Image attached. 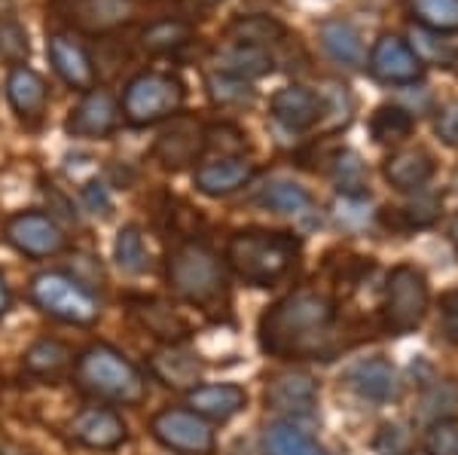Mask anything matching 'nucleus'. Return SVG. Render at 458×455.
I'll list each match as a JSON object with an SVG mask.
<instances>
[{"label": "nucleus", "mask_w": 458, "mask_h": 455, "mask_svg": "<svg viewBox=\"0 0 458 455\" xmlns=\"http://www.w3.org/2000/svg\"><path fill=\"white\" fill-rule=\"evenodd\" d=\"M153 437L159 440L165 450L181 455H211L214 452V431L208 419L196 416L193 409L168 407L153 416L150 422Z\"/></svg>", "instance_id": "nucleus-8"}, {"label": "nucleus", "mask_w": 458, "mask_h": 455, "mask_svg": "<svg viewBox=\"0 0 458 455\" xmlns=\"http://www.w3.org/2000/svg\"><path fill=\"white\" fill-rule=\"evenodd\" d=\"M250 178H254V165L242 156H224L217 163H205L196 168L193 183L202 196H211V199H224V196L239 193L242 187H248Z\"/></svg>", "instance_id": "nucleus-17"}, {"label": "nucleus", "mask_w": 458, "mask_h": 455, "mask_svg": "<svg viewBox=\"0 0 458 455\" xmlns=\"http://www.w3.org/2000/svg\"><path fill=\"white\" fill-rule=\"evenodd\" d=\"M376 455H412V437L403 422H386L373 440Z\"/></svg>", "instance_id": "nucleus-38"}, {"label": "nucleus", "mask_w": 458, "mask_h": 455, "mask_svg": "<svg viewBox=\"0 0 458 455\" xmlns=\"http://www.w3.org/2000/svg\"><path fill=\"white\" fill-rule=\"evenodd\" d=\"M412 129H416V116L397 105H382L370 120V131L379 144L403 141V138L412 135Z\"/></svg>", "instance_id": "nucleus-33"}, {"label": "nucleus", "mask_w": 458, "mask_h": 455, "mask_svg": "<svg viewBox=\"0 0 458 455\" xmlns=\"http://www.w3.org/2000/svg\"><path fill=\"white\" fill-rule=\"evenodd\" d=\"M6 309H10V288H6L4 275H0V315H4Z\"/></svg>", "instance_id": "nucleus-43"}, {"label": "nucleus", "mask_w": 458, "mask_h": 455, "mask_svg": "<svg viewBox=\"0 0 458 455\" xmlns=\"http://www.w3.org/2000/svg\"><path fill=\"white\" fill-rule=\"evenodd\" d=\"M193 25L183 19H159L153 25H147L141 31V46L147 49L150 55H165V53H174V49L187 46L193 40Z\"/></svg>", "instance_id": "nucleus-28"}, {"label": "nucleus", "mask_w": 458, "mask_h": 455, "mask_svg": "<svg viewBox=\"0 0 458 455\" xmlns=\"http://www.w3.org/2000/svg\"><path fill=\"white\" fill-rule=\"evenodd\" d=\"M226 37L242 46H269L287 37V28L272 16H242L226 28Z\"/></svg>", "instance_id": "nucleus-29"}, {"label": "nucleus", "mask_w": 458, "mask_h": 455, "mask_svg": "<svg viewBox=\"0 0 458 455\" xmlns=\"http://www.w3.org/2000/svg\"><path fill=\"white\" fill-rule=\"evenodd\" d=\"M208 95L214 105H220V107H242L254 101V86H250L248 80L229 77V73H211Z\"/></svg>", "instance_id": "nucleus-35"}, {"label": "nucleus", "mask_w": 458, "mask_h": 455, "mask_svg": "<svg viewBox=\"0 0 458 455\" xmlns=\"http://www.w3.org/2000/svg\"><path fill=\"white\" fill-rule=\"evenodd\" d=\"M449 241H453V248L458 251V211L453 215V220H449Z\"/></svg>", "instance_id": "nucleus-44"}, {"label": "nucleus", "mask_w": 458, "mask_h": 455, "mask_svg": "<svg viewBox=\"0 0 458 455\" xmlns=\"http://www.w3.org/2000/svg\"><path fill=\"white\" fill-rule=\"evenodd\" d=\"M114 260L123 273L129 275H141L150 269V254H147V245H144V236L138 226H123L116 232V241H114Z\"/></svg>", "instance_id": "nucleus-31"}, {"label": "nucleus", "mask_w": 458, "mask_h": 455, "mask_svg": "<svg viewBox=\"0 0 458 455\" xmlns=\"http://www.w3.org/2000/svg\"><path fill=\"white\" fill-rule=\"evenodd\" d=\"M440 330L449 346H458V288L443 293L440 299Z\"/></svg>", "instance_id": "nucleus-40"}, {"label": "nucleus", "mask_w": 458, "mask_h": 455, "mask_svg": "<svg viewBox=\"0 0 458 455\" xmlns=\"http://www.w3.org/2000/svg\"><path fill=\"white\" fill-rule=\"evenodd\" d=\"M150 367L157 373V379H162V383L172 388H196L199 379H202V361H199V355L181 346H168L157 351L150 358Z\"/></svg>", "instance_id": "nucleus-23"}, {"label": "nucleus", "mask_w": 458, "mask_h": 455, "mask_svg": "<svg viewBox=\"0 0 458 455\" xmlns=\"http://www.w3.org/2000/svg\"><path fill=\"white\" fill-rule=\"evenodd\" d=\"M4 236L19 254L34 257V260H47L68 248L64 230L43 211H19V215L6 217Z\"/></svg>", "instance_id": "nucleus-9"}, {"label": "nucleus", "mask_w": 458, "mask_h": 455, "mask_svg": "<svg viewBox=\"0 0 458 455\" xmlns=\"http://www.w3.org/2000/svg\"><path fill=\"white\" fill-rule=\"evenodd\" d=\"M431 306V288L422 269L401 263L391 269L386 282V303H382V321L391 336L412 333L425 321Z\"/></svg>", "instance_id": "nucleus-7"}, {"label": "nucleus", "mask_w": 458, "mask_h": 455, "mask_svg": "<svg viewBox=\"0 0 458 455\" xmlns=\"http://www.w3.org/2000/svg\"><path fill=\"white\" fill-rule=\"evenodd\" d=\"M330 178H334V187L349 199H364L370 193V172H367V163L360 159V153L354 150H339L334 156V165H330Z\"/></svg>", "instance_id": "nucleus-27"}, {"label": "nucleus", "mask_w": 458, "mask_h": 455, "mask_svg": "<svg viewBox=\"0 0 458 455\" xmlns=\"http://www.w3.org/2000/svg\"><path fill=\"white\" fill-rule=\"evenodd\" d=\"M345 388H352L360 400L373 403H391L401 398V373L388 358H364V361L352 364L343 376Z\"/></svg>", "instance_id": "nucleus-12"}, {"label": "nucleus", "mask_w": 458, "mask_h": 455, "mask_svg": "<svg viewBox=\"0 0 458 455\" xmlns=\"http://www.w3.org/2000/svg\"><path fill=\"white\" fill-rule=\"evenodd\" d=\"M47 53H49V62L58 77L71 86V89H80V92H89L95 89V64L92 58L71 34H53L47 40Z\"/></svg>", "instance_id": "nucleus-16"}, {"label": "nucleus", "mask_w": 458, "mask_h": 455, "mask_svg": "<svg viewBox=\"0 0 458 455\" xmlns=\"http://www.w3.org/2000/svg\"><path fill=\"white\" fill-rule=\"evenodd\" d=\"M434 172H437V163H434V156L425 147H406V150L391 153L386 159V165H382L386 181L394 190H401V193H416V190H422L425 183L434 178Z\"/></svg>", "instance_id": "nucleus-19"}, {"label": "nucleus", "mask_w": 458, "mask_h": 455, "mask_svg": "<svg viewBox=\"0 0 458 455\" xmlns=\"http://www.w3.org/2000/svg\"><path fill=\"white\" fill-rule=\"evenodd\" d=\"M434 129L446 144L458 147V105H446L437 110V120H434Z\"/></svg>", "instance_id": "nucleus-42"}, {"label": "nucleus", "mask_w": 458, "mask_h": 455, "mask_svg": "<svg viewBox=\"0 0 458 455\" xmlns=\"http://www.w3.org/2000/svg\"><path fill=\"white\" fill-rule=\"evenodd\" d=\"M263 455H330L321 443L291 422H272L263 428Z\"/></svg>", "instance_id": "nucleus-26"}, {"label": "nucleus", "mask_w": 458, "mask_h": 455, "mask_svg": "<svg viewBox=\"0 0 458 455\" xmlns=\"http://www.w3.org/2000/svg\"><path fill=\"white\" fill-rule=\"evenodd\" d=\"M214 62H217L220 73H229V77H239V80L266 77V73H272V68H276L269 49H263V46H242V43H233V46L220 49Z\"/></svg>", "instance_id": "nucleus-25"}, {"label": "nucleus", "mask_w": 458, "mask_h": 455, "mask_svg": "<svg viewBox=\"0 0 458 455\" xmlns=\"http://www.w3.org/2000/svg\"><path fill=\"white\" fill-rule=\"evenodd\" d=\"M336 321V306L318 291H297L278 299L260 318V349L278 358L318 355Z\"/></svg>", "instance_id": "nucleus-1"}, {"label": "nucleus", "mask_w": 458, "mask_h": 455, "mask_svg": "<svg viewBox=\"0 0 458 455\" xmlns=\"http://www.w3.org/2000/svg\"><path fill=\"white\" fill-rule=\"evenodd\" d=\"M77 383L95 398L125 407H138L147 398L141 370L110 346H89L77 358Z\"/></svg>", "instance_id": "nucleus-3"}, {"label": "nucleus", "mask_w": 458, "mask_h": 455, "mask_svg": "<svg viewBox=\"0 0 458 455\" xmlns=\"http://www.w3.org/2000/svg\"><path fill=\"white\" fill-rule=\"evenodd\" d=\"M68 364H71V351L58 340L34 342L25 355V370L34 373V376H58Z\"/></svg>", "instance_id": "nucleus-34"}, {"label": "nucleus", "mask_w": 458, "mask_h": 455, "mask_svg": "<svg viewBox=\"0 0 458 455\" xmlns=\"http://www.w3.org/2000/svg\"><path fill=\"white\" fill-rule=\"evenodd\" d=\"M412 455H428V452H412Z\"/></svg>", "instance_id": "nucleus-45"}, {"label": "nucleus", "mask_w": 458, "mask_h": 455, "mask_svg": "<svg viewBox=\"0 0 458 455\" xmlns=\"http://www.w3.org/2000/svg\"><path fill=\"white\" fill-rule=\"evenodd\" d=\"M183 83L172 73L162 71H144L138 77L129 80L123 92V120L135 129L157 126V122L177 116V110L183 107Z\"/></svg>", "instance_id": "nucleus-5"}, {"label": "nucleus", "mask_w": 458, "mask_h": 455, "mask_svg": "<svg viewBox=\"0 0 458 455\" xmlns=\"http://www.w3.org/2000/svg\"><path fill=\"white\" fill-rule=\"evenodd\" d=\"M120 114L123 110H120V105H116L114 95L98 86V89L83 92L80 105L71 110L64 129H68V135H73V138L101 141V138L114 135V129L120 126Z\"/></svg>", "instance_id": "nucleus-11"}, {"label": "nucleus", "mask_w": 458, "mask_h": 455, "mask_svg": "<svg viewBox=\"0 0 458 455\" xmlns=\"http://www.w3.org/2000/svg\"><path fill=\"white\" fill-rule=\"evenodd\" d=\"M187 407L208 422H229L233 416H239L248 407V392L233 383L196 385L187 394Z\"/></svg>", "instance_id": "nucleus-18"}, {"label": "nucleus", "mask_w": 458, "mask_h": 455, "mask_svg": "<svg viewBox=\"0 0 458 455\" xmlns=\"http://www.w3.org/2000/svg\"><path fill=\"white\" fill-rule=\"evenodd\" d=\"M257 202L266 211H276V215H302V211L312 208V193L293 181H278L266 187V193Z\"/></svg>", "instance_id": "nucleus-32"}, {"label": "nucleus", "mask_w": 458, "mask_h": 455, "mask_svg": "<svg viewBox=\"0 0 458 455\" xmlns=\"http://www.w3.org/2000/svg\"><path fill=\"white\" fill-rule=\"evenodd\" d=\"M425 452L428 455H458V419L443 416L434 419L425 431Z\"/></svg>", "instance_id": "nucleus-37"}, {"label": "nucleus", "mask_w": 458, "mask_h": 455, "mask_svg": "<svg viewBox=\"0 0 458 455\" xmlns=\"http://www.w3.org/2000/svg\"><path fill=\"white\" fill-rule=\"evenodd\" d=\"M28 55H31V40H28L25 25L16 19H0V58L19 68Z\"/></svg>", "instance_id": "nucleus-36"}, {"label": "nucleus", "mask_w": 458, "mask_h": 455, "mask_svg": "<svg viewBox=\"0 0 458 455\" xmlns=\"http://www.w3.org/2000/svg\"><path fill=\"white\" fill-rule=\"evenodd\" d=\"M410 10L425 31L431 34L458 31V0H410Z\"/></svg>", "instance_id": "nucleus-30"}, {"label": "nucleus", "mask_w": 458, "mask_h": 455, "mask_svg": "<svg viewBox=\"0 0 458 455\" xmlns=\"http://www.w3.org/2000/svg\"><path fill=\"white\" fill-rule=\"evenodd\" d=\"M324 98L306 86H284L272 95L269 101V114L276 122H282L287 131H306L312 129L318 120L324 116Z\"/></svg>", "instance_id": "nucleus-15"}, {"label": "nucleus", "mask_w": 458, "mask_h": 455, "mask_svg": "<svg viewBox=\"0 0 458 455\" xmlns=\"http://www.w3.org/2000/svg\"><path fill=\"white\" fill-rule=\"evenodd\" d=\"M31 299L40 312H47L49 318L64 321V324H80L89 327L98 321L101 306L95 299V293L80 284L77 278L68 273H40L31 282Z\"/></svg>", "instance_id": "nucleus-6"}, {"label": "nucleus", "mask_w": 458, "mask_h": 455, "mask_svg": "<svg viewBox=\"0 0 458 455\" xmlns=\"http://www.w3.org/2000/svg\"><path fill=\"white\" fill-rule=\"evenodd\" d=\"M71 437L77 440L86 450H116V446L125 443L129 431H125V422L120 419V413H114L110 407H86L73 416L71 422Z\"/></svg>", "instance_id": "nucleus-13"}, {"label": "nucleus", "mask_w": 458, "mask_h": 455, "mask_svg": "<svg viewBox=\"0 0 458 455\" xmlns=\"http://www.w3.org/2000/svg\"><path fill=\"white\" fill-rule=\"evenodd\" d=\"M6 98H10L13 110L19 114V120L25 122H37L47 110V80L37 71H31L28 64H19V68H10V77H6Z\"/></svg>", "instance_id": "nucleus-20"}, {"label": "nucleus", "mask_w": 458, "mask_h": 455, "mask_svg": "<svg viewBox=\"0 0 458 455\" xmlns=\"http://www.w3.org/2000/svg\"><path fill=\"white\" fill-rule=\"evenodd\" d=\"M83 202L92 215H101L107 217L110 215V196H107V187L101 181H89L83 187Z\"/></svg>", "instance_id": "nucleus-41"}, {"label": "nucleus", "mask_w": 458, "mask_h": 455, "mask_svg": "<svg viewBox=\"0 0 458 455\" xmlns=\"http://www.w3.org/2000/svg\"><path fill=\"white\" fill-rule=\"evenodd\" d=\"M205 150V129L196 120H177L172 129H165L157 141V159L165 168H183L196 163V156Z\"/></svg>", "instance_id": "nucleus-21"}, {"label": "nucleus", "mask_w": 458, "mask_h": 455, "mask_svg": "<svg viewBox=\"0 0 458 455\" xmlns=\"http://www.w3.org/2000/svg\"><path fill=\"white\" fill-rule=\"evenodd\" d=\"M73 21L86 31H114L123 21L131 19L135 6L131 0H77L73 4Z\"/></svg>", "instance_id": "nucleus-24"}, {"label": "nucleus", "mask_w": 458, "mask_h": 455, "mask_svg": "<svg viewBox=\"0 0 458 455\" xmlns=\"http://www.w3.org/2000/svg\"><path fill=\"white\" fill-rule=\"evenodd\" d=\"M300 254V239L293 232L242 230L226 241V263L242 282L254 288H269L293 266Z\"/></svg>", "instance_id": "nucleus-2"}, {"label": "nucleus", "mask_w": 458, "mask_h": 455, "mask_svg": "<svg viewBox=\"0 0 458 455\" xmlns=\"http://www.w3.org/2000/svg\"><path fill=\"white\" fill-rule=\"evenodd\" d=\"M370 68L373 80L388 86H410L419 83L425 73V62L419 58L416 49L397 34H382L370 49Z\"/></svg>", "instance_id": "nucleus-10"}, {"label": "nucleus", "mask_w": 458, "mask_h": 455, "mask_svg": "<svg viewBox=\"0 0 458 455\" xmlns=\"http://www.w3.org/2000/svg\"><path fill=\"white\" fill-rule=\"evenodd\" d=\"M266 407L282 416H309L318 407V383L309 373H278L266 383Z\"/></svg>", "instance_id": "nucleus-14"}, {"label": "nucleus", "mask_w": 458, "mask_h": 455, "mask_svg": "<svg viewBox=\"0 0 458 455\" xmlns=\"http://www.w3.org/2000/svg\"><path fill=\"white\" fill-rule=\"evenodd\" d=\"M168 288L187 303L208 309L226 293L224 263L205 245L187 241V245L174 248L172 257H168Z\"/></svg>", "instance_id": "nucleus-4"}, {"label": "nucleus", "mask_w": 458, "mask_h": 455, "mask_svg": "<svg viewBox=\"0 0 458 455\" xmlns=\"http://www.w3.org/2000/svg\"><path fill=\"white\" fill-rule=\"evenodd\" d=\"M318 40H321V49L334 58L336 64H345V68H358L364 64V40H360L358 28L345 19H324L318 25Z\"/></svg>", "instance_id": "nucleus-22"}, {"label": "nucleus", "mask_w": 458, "mask_h": 455, "mask_svg": "<svg viewBox=\"0 0 458 455\" xmlns=\"http://www.w3.org/2000/svg\"><path fill=\"white\" fill-rule=\"evenodd\" d=\"M394 215L401 217L397 226L403 230H419V226H431L434 220L440 215V202L437 199H419V202H410L406 208H394Z\"/></svg>", "instance_id": "nucleus-39"}]
</instances>
